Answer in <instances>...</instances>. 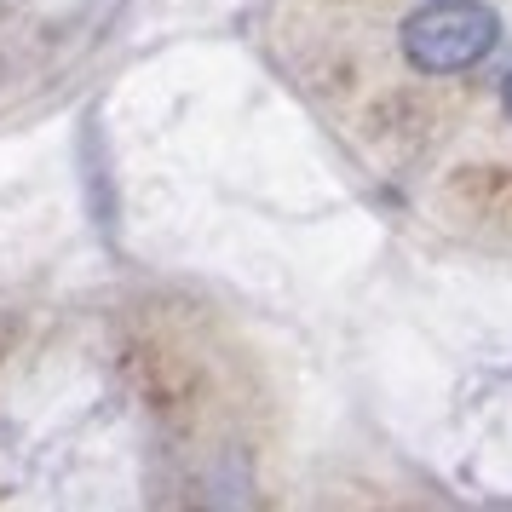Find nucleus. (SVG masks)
Here are the masks:
<instances>
[{
    "label": "nucleus",
    "instance_id": "1",
    "mask_svg": "<svg viewBox=\"0 0 512 512\" xmlns=\"http://www.w3.org/2000/svg\"><path fill=\"white\" fill-rule=\"evenodd\" d=\"M495 35H501V24L489 6H426L403 24V52L426 75H455L478 64L495 47Z\"/></svg>",
    "mask_w": 512,
    "mask_h": 512
},
{
    "label": "nucleus",
    "instance_id": "2",
    "mask_svg": "<svg viewBox=\"0 0 512 512\" xmlns=\"http://www.w3.org/2000/svg\"><path fill=\"white\" fill-rule=\"evenodd\" d=\"M501 104H507V116H512V75H507V87H501Z\"/></svg>",
    "mask_w": 512,
    "mask_h": 512
}]
</instances>
